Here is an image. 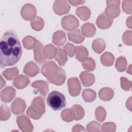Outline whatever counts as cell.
Here are the masks:
<instances>
[{"label": "cell", "instance_id": "obj_1", "mask_svg": "<svg viewBox=\"0 0 132 132\" xmlns=\"http://www.w3.org/2000/svg\"><path fill=\"white\" fill-rule=\"evenodd\" d=\"M21 43L15 32H5L0 42V64L2 68L12 66L18 62L22 56Z\"/></svg>", "mask_w": 132, "mask_h": 132}, {"label": "cell", "instance_id": "obj_2", "mask_svg": "<svg viewBox=\"0 0 132 132\" xmlns=\"http://www.w3.org/2000/svg\"><path fill=\"white\" fill-rule=\"evenodd\" d=\"M45 112V105L44 99L41 96H37L32 101L30 107L26 111V114L33 119L38 120Z\"/></svg>", "mask_w": 132, "mask_h": 132}, {"label": "cell", "instance_id": "obj_3", "mask_svg": "<svg viewBox=\"0 0 132 132\" xmlns=\"http://www.w3.org/2000/svg\"><path fill=\"white\" fill-rule=\"evenodd\" d=\"M46 103L54 110H60L66 105L64 95L57 91H53L50 93L46 98Z\"/></svg>", "mask_w": 132, "mask_h": 132}, {"label": "cell", "instance_id": "obj_4", "mask_svg": "<svg viewBox=\"0 0 132 132\" xmlns=\"http://www.w3.org/2000/svg\"><path fill=\"white\" fill-rule=\"evenodd\" d=\"M120 1H107V7L105 9V14L110 19L118 17L120 14L119 7Z\"/></svg>", "mask_w": 132, "mask_h": 132}, {"label": "cell", "instance_id": "obj_5", "mask_svg": "<svg viewBox=\"0 0 132 132\" xmlns=\"http://www.w3.org/2000/svg\"><path fill=\"white\" fill-rule=\"evenodd\" d=\"M61 26L66 30L73 31L79 26V21L73 15H68L62 19Z\"/></svg>", "mask_w": 132, "mask_h": 132}, {"label": "cell", "instance_id": "obj_6", "mask_svg": "<svg viewBox=\"0 0 132 132\" xmlns=\"http://www.w3.org/2000/svg\"><path fill=\"white\" fill-rule=\"evenodd\" d=\"M16 123L19 128L23 132H30L34 129L30 119L24 114L18 117L16 119Z\"/></svg>", "mask_w": 132, "mask_h": 132}, {"label": "cell", "instance_id": "obj_7", "mask_svg": "<svg viewBox=\"0 0 132 132\" xmlns=\"http://www.w3.org/2000/svg\"><path fill=\"white\" fill-rule=\"evenodd\" d=\"M58 68L59 67L55 62L48 61L43 65L41 68V73L44 76L49 78L54 76L57 73Z\"/></svg>", "mask_w": 132, "mask_h": 132}, {"label": "cell", "instance_id": "obj_8", "mask_svg": "<svg viewBox=\"0 0 132 132\" xmlns=\"http://www.w3.org/2000/svg\"><path fill=\"white\" fill-rule=\"evenodd\" d=\"M21 14L24 20L32 21L36 16V9L34 5L30 4H27L22 7Z\"/></svg>", "mask_w": 132, "mask_h": 132}, {"label": "cell", "instance_id": "obj_9", "mask_svg": "<svg viewBox=\"0 0 132 132\" xmlns=\"http://www.w3.org/2000/svg\"><path fill=\"white\" fill-rule=\"evenodd\" d=\"M68 86L69 92L71 95L76 96L81 91V86L78 79L77 77H72L68 79Z\"/></svg>", "mask_w": 132, "mask_h": 132}, {"label": "cell", "instance_id": "obj_10", "mask_svg": "<svg viewBox=\"0 0 132 132\" xmlns=\"http://www.w3.org/2000/svg\"><path fill=\"white\" fill-rule=\"evenodd\" d=\"M70 8V6L66 1H56L53 5V10L58 15H62L68 13Z\"/></svg>", "mask_w": 132, "mask_h": 132}, {"label": "cell", "instance_id": "obj_11", "mask_svg": "<svg viewBox=\"0 0 132 132\" xmlns=\"http://www.w3.org/2000/svg\"><path fill=\"white\" fill-rule=\"evenodd\" d=\"M65 78V71L61 67H59L57 73L54 76L47 78V79L52 84L60 86L64 83Z\"/></svg>", "mask_w": 132, "mask_h": 132}, {"label": "cell", "instance_id": "obj_12", "mask_svg": "<svg viewBox=\"0 0 132 132\" xmlns=\"http://www.w3.org/2000/svg\"><path fill=\"white\" fill-rule=\"evenodd\" d=\"M26 107L25 101L21 98H16L11 105V109L14 114H20L23 113Z\"/></svg>", "mask_w": 132, "mask_h": 132}, {"label": "cell", "instance_id": "obj_13", "mask_svg": "<svg viewBox=\"0 0 132 132\" xmlns=\"http://www.w3.org/2000/svg\"><path fill=\"white\" fill-rule=\"evenodd\" d=\"M15 96V90L11 86L6 87L1 92V101L4 103L10 102Z\"/></svg>", "mask_w": 132, "mask_h": 132}, {"label": "cell", "instance_id": "obj_14", "mask_svg": "<svg viewBox=\"0 0 132 132\" xmlns=\"http://www.w3.org/2000/svg\"><path fill=\"white\" fill-rule=\"evenodd\" d=\"M113 22L112 19L108 18L105 13H102L96 20V25L101 29H105L111 26Z\"/></svg>", "mask_w": 132, "mask_h": 132}, {"label": "cell", "instance_id": "obj_15", "mask_svg": "<svg viewBox=\"0 0 132 132\" xmlns=\"http://www.w3.org/2000/svg\"><path fill=\"white\" fill-rule=\"evenodd\" d=\"M43 44L38 41L37 44L34 49V58L35 61L39 64H41L46 61V58L44 57L43 53Z\"/></svg>", "mask_w": 132, "mask_h": 132}, {"label": "cell", "instance_id": "obj_16", "mask_svg": "<svg viewBox=\"0 0 132 132\" xmlns=\"http://www.w3.org/2000/svg\"><path fill=\"white\" fill-rule=\"evenodd\" d=\"M30 82L29 79L25 75H20L14 77L13 85L18 89H24L27 86Z\"/></svg>", "mask_w": 132, "mask_h": 132}, {"label": "cell", "instance_id": "obj_17", "mask_svg": "<svg viewBox=\"0 0 132 132\" xmlns=\"http://www.w3.org/2000/svg\"><path fill=\"white\" fill-rule=\"evenodd\" d=\"M79 77L84 87H89L93 84L95 81L94 75L86 71L82 72L79 75Z\"/></svg>", "mask_w": 132, "mask_h": 132}, {"label": "cell", "instance_id": "obj_18", "mask_svg": "<svg viewBox=\"0 0 132 132\" xmlns=\"http://www.w3.org/2000/svg\"><path fill=\"white\" fill-rule=\"evenodd\" d=\"M38 67L32 61H30L26 64L24 68L23 72L29 77H34L39 73Z\"/></svg>", "mask_w": 132, "mask_h": 132}, {"label": "cell", "instance_id": "obj_19", "mask_svg": "<svg viewBox=\"0 0 132 132\" xmlns=\"http://www.w3.org/2000/svg\"><path fill=\"white\" fill-rule=\"evenodd\" d=\"M31 86L43 96H45L48 91V85L43 80L35 81L31 84Z\"/></svg>", "mask_w": 132, "mask_h": 132}, {"label": "cell", "instance_id": "obj_20", "mask_svg": "<svg viewBox=\"0 0 132 132\" xmlns=\"http://www.w3.org/2000/svg\"><path fill=\"white\" fill-rule=\"evenodd\" d=\"M68 36L69 40L76 44L81 43L85 40V37L82 36L79 29L68 32Z\"/></svg>", "mask_w": 132, "mask_h": 132}, {"label": "cell", "instance_id": "obj_21", "mask_svg": "<svg viewBox=\"0 0 132 132\" xmlns=\"http://www.w3.org/2000/svg\"><path fill=\"white\" fill-rule=\"evenodd\" d=\"M81 34L86 37H93L96 32V28L93 24L87 23L84 24L81 27Z\"/></svg>", "mask_w": 132, "mask_h": 132}, {"label": "cell", "instance_id": "obj_22", "mask_svg": "<svg viewBox=\"0 0 132 132\" xmlns=\"http://www.w3.org/2000/svg\"><path fill=\"white\" fill-rule=\"evenodd\" d=\"M52 41L57 46L62 45L66 41L67 38L65 32L62 30L56 31L53 36Z\"/></svg>", "mask_w": 132, "mask_h": 132}, {"label": "cell", "instance_id": "obj_23", "mask_svg": "<svg viewBox=\"0 0 132 132\" xmlns=\"http://www.w3.org/2000/svg\"><path fill=\"white\" fill-rule=\"evenodd\" d=\"M75 58L80 62H83L88 58V51L87 49L82 45L76 46Z\"/></svg>", "mask_w": 132, "mask_h": 132}, {"label": "cell", "instance_id": "obj_24", "mask_svg": "<svg viewBox=\"0 0 132 132\" xmlns=\"http://www.w3.org/2000/svg\"><path fill=\"white\" fill-rule=\"evenodd\" d=\"M43 53L46 58L52 59L55 58L57 53V48L51 44H47L44 47Z\"/></svg>", "mask_w": 132, "mask_h": 132}, {"label": "cell", "instance_id": "obj_25", "mask_svg": "<svg viewBox=\"0 0 132 132\" xmlns=\"http://www.w3.org/2000/svg\"><path fill=\"white\" fill-rule=\"evenodd\" d=\"M114 92L109 88H103L98 92V96L101 100L108 101L110 100L113 96Z\"/></svg>", "mask_w": 132, "mask_h": 132}, {"label": "cell", "instance_id": "obj_26", "mask_svg": "<svg viewBox=\"0 0 132 132\" xmlns=\"http://www.w3.org/2000/svg\"><path fill=\"white\" fill-rule=\"evenodd\" d=\"M76 13L81 20L85 21L90 18L91 11L87 7L81 6L76 9Z\"/></svg>", "mask_w": 132, "mask_h": 132}, {"label": "cell", "instance_id": "obj_27", "mask_svg": "<svg viewBox=\"0 0 132 132\" xmlns=\"http://www.w3.org/2000/svg\"><path fill=\"white\" fill-rule=\"evenodd\" d=\"M106 44L104 40L101 38L96 39L93 40L92 47L93 50L96 53H101L105 48Z\"/></svg>", "mask_w": 132, "mask_h": 132}, {"label": "cell", "instance_id": "obj_28", "mask_svg": "<svg viewBox=\"0 0 132 132\" xmlns=\"http://www.w3.org/2000/svg\"><path fill=\"white\" fill-rule=\"evenodd\" d=\"M71 109L73 113L74 120L78 121L84 118L85 112L83 108L80 105L77 104L74 105Z\"/></svg>", "mask_w": 132, "mask_h": 132}, {"label": "cell", "instance_id": "obj_29", "mask_svg": "<svg viewBox=\"0 0 132 132\" xmlns=\"http://www.w3.org/2000/svg\"><path fill=\"white\" fill-rule=\"evenodd\" d=\"M55 58L60 66H63L68 61L67 54L63 49L58 48L57 53Z\"/></svg>", "mask_w": 132, "mask_h": 132}, {"label": "cell", "instance_id": "obj_30", "mask_svg": "<svg viewBox=\"0 0 132 132\" xmlns=\"http://www.w3.org/2000/svg\"><path fill=\"white\" fill-rule=\"evenodd\" d=\"M114 58L113 55L109 52H105L101 57V62L102 64L109 67L113 64Z\"/></svg>", "mask_w": 132, "mask_h": 132}, {"label": "cell", "instance_id": "obj_31", "mask_svg": "<svg viewBox=\"0 0 132 132\" xmlns=\"http://www.w3.org/2000/svg\"><path fill=\"white\" fill-rule=\"evenodd\" d=\"M38 40L31 36H27L23 39V44L27 50H31L35 48L37 44Z\"/></svg>", "mask_w": 132, "mask_h": 132}, {"label": "cell", "instance_id": "obj_32", "mask_svg": "<svg viewBox=\"0 0 132 132\" xmlns=\"http://www.w3.org/2000/svg\"><path fill=\"white\" fill-rule=\"evenodd\" d=\"M18 74V69L16 67L7 69L2 72V75L8 80H11L13 78H14V77H15Z\"/></svg>", "mask_w": 132, "mask_h": 132}, {"label": "cell", "instance_id": "obj_33", "mask_svg": "<svg viewBox=\"0 0 132 132\" xmlns=\"http://www.w3.org/2000/svg\"><path fill=\"white\" fill-rule=\"evenodd\" d=\"M82 96L85 102H92L96 98V93L92 89H86L83 91Z\"/></svg>", "mask_w": 132, "mask_h": 132}, {"label": "cell", "instance_id": "obj_34", "mask_svg": "<svg viewBox=\"0 0 132 132\" xmlns=\"http://www.w3.org/2000/svg\"><path fill=\"white\" fill-rule=\"evenodd\" d=\"M30 24L31 27L34 30L39 31L42 29L44 26V22L43 19L38 16H37L32 21H31Z\"/></svg>", "mask_w": 132, "mask_h": 132}, {"label": "cell", "instance_id": "obj_35", "mask_svg": "<svg viewBox=\"0 0 132 132\" xmlns=\"http://www.w3.org/2000/svg\"><path fill=\"white\" fill-rule=\"evenodd\" d=\"M126 65L127 61L124 57L121 56L117 59L115 64V67L118 71L123 72L125 70Z\"/></svg>", "mask_w": 132, "mask_h": 132}, {"label": "cell", "instance_id": "obj_36", "mask_svg": "<svg viewBox=\"0 0 132 132\" xmlns=\"http://www.w3.org/2000/svg\"><path fill=\"white\" fill-rule=\"evenodd\" d=\"M82 66L87 71H93L95 68V62L92 58L89 57L82 62Z\"/></svg>", "mask_w": 132, "mask_h": 132}, {"label": "cell", "instance_id": "obj_37", "mask_svg": "<svg viewBox=\"0 0 132 132\" xmlns=\"http://www.w3.org/2000/svg\"><path fill=\"white\" fill-rule=\"evenodd\" d=\"M10 117V111L7 105L3 104L1 107L0 120L1 121H6Z\"/></svg>", "mask_w": 132, "mask_h": 132}, {"label": "cell", "instance_id": "obj_38", "mask_svg": "<svg viewBox=\"0 0 132 132\" xmlns=\"http://www.w3.org/2000/svg\"><path fill=\"white\" fill-rule=\"evenodd\" d=\"M95 115L96 119L99 122H102L105 120L106 117V110L103 107H97L95 109Z\"/></svg>", "mask_w": 132, "mask_h": 132}, {"label": "cell", "instance_id": "obj_39", "mask_svg": "<svg viewBox=\"0 0 132 132\" xmlns=\"http://www.w3.org/2000/svg\"><path fill=\"white\" fill-rule=\"evenodd\" d=\"M61 117L62 119L65 122H71L74 120L72 111L71 109H65L63 110L61 113Z\"/></svg>", "mask_w": 132, "mask_h": 132}, {"label": "cell", "instance_id": "obj_40", "mask_svg": "<svg viewBox=\"0 0 132 132\" xmlns=\"http://www.w3.org/2000/svg\"><path fill=\"white\" fill-rule=\"evenodd\" d=\"M101 125L96 121H92L87 125V130L89 132L101 131Z\"/></svg>", "mask_w": 132, "mask_h": 132}, {"label": "cell", "instance_id": "obj_41", "mask_svg": "<svg viewBox=\"0 0 132 132\" xmlns=\"http://www.w3.org/2000/svg\"><path fill=\"white\" fill-rule=\"evenodd\" d=\"M63 50L65 51L67 55L70 57H73L75 54L76 47L72 44L68 43L64 46Z\"/></svg>", "mask_w": 132, "mask_h": 132}, {"label": "cell", "instance_id": "obj_42", "mask_svg": "<svg viewBox=\"0 0 132 132\" xmlns=\"http://www.w3.org/2000/svg\"><path fill=\"white\" fill-rule=\"evenodd\" d=\"M116 126L114 123L107 122L105 123L102 126V130L103 131H115Z\"/></svg>", "mask_w": 132, "mask_h": 132}, {"label": "cell", "instance_id": "obj_43", "mask_svg": "<svg viewBox=\"0 0 132 132\" xmlns=\"http://www.w3.org/2000/svg\"><path fill=\"white\" fill-rule=\"evenodd\" d=\"M121 86L122 89L125 91H129L131 87V82L128 80L126 78L122 77L120 78Z\"/></svg>", "mask_w": 132, "mask_h": 132}, {"label": "cell", "instance_id": "obj_44", "mask_svg": "<svg viewBox=\"0 0 132 132\" xmlns=\"http://www.w3.org/2000/svg\"><path fill=\"white\" fill-rule=\"evenodd\" d=\"M122 39L123 42L128 45H131V31H126L123 35Z\"/></svg>", "mask_w": 132, "mask_h": 132}, {"label": "cell", "instance_id": "obj_45", "mask_svg": "<svg viewBox=\"0 0 132 132\" xmlns=\"http://www.w3.org/2000/svg\"><path fill=\"white\" fill-rule=\"evenodd\" d=\"M131 1H124L122 2V8L123 11L128 14H131Z\"/></svg>", "mask_w": 132, "mask_h": 132}, {"label": "cell", "instance_id": "obj_46", "mask_svg": "<svg viewBox=\"0 0 132 132\" xmlns=\"http://www.w3.org/2000/svg\"><path fill=\"white\" fill-rule=\"evenodd\" d=\"M85 131L86 130L84 126H82L80 125H79V124H77V125H75L73 127V129H72L73 132H74V131Z\"/></svg>", "mask_w": 132, "mask_h": 132}, {"label": "cell", "instance_id": "obj_47", "mask_svg": "<svg viewBox=\"0 0 132 132\" xmlns=\"http://www.w3.org/2000/svg\"><path fill=\"white\" fill-rule=\"evenodd\" d=\"M68 2L73 6H76L80 4H82L85 2V1H69Z\"/></svg>", "mask_w": 132, "mask_h": 132}, {"label": "cell", "instance_id": "obj_48", "mask_svg": "<svg viewBox=\"0 0 132 132\" xmlns=\"http://www.w3.org/2000/svg\"><path fill=\"white\" fill-rule=\"evenodd\" d=\"M131 16H130L129 18H127V21H126V25H127V26L128 27L130 28H131Z\"/></svg>", "mask_w": 132, "mask_h": 132}, {"label": "cell", "instance_id": "obj_49", "mask_svg": "<svg viewBox=\"0 0 132 132\" xmlns=\"http://www.w3.org/2000/svg\"><path fill=\"white\" fill-rule=\"evenodd\" d=\"M131 97L129 98L128 100L126 102V107L128 109H129L130 110H131Z\"/></svg>", "mask_w": 132, "mask_h": 132}, {"label": "cell", "instance_id": "obj_50", "mask_svg": "<svg viewBox=\"0 0 132 132\" xmlns=\"http://www.w3.org/2000/svg\"><path fill=\"white\" fill-rule=\"evenodd\" d=\"M1 88L2 89L3 87H4V86H5L6 81L4 80H3L2 76L1 77Z\"/></svg>", "mask_w": 132, "mask_h": 132}, {"label": "cell", "instance_id": "obj_51", "mask_svg": "<svg viewBox=\"0 0 132 132\" xmlns=\"http://www.w3.org/2000/svg\"><path fill=\"white\" fill-rule=\"evenodd\" d=\"M130 71H131V65L130 64L129 66V68H128L127 70V72L129 73V74H131V72Z\"/></svg>", "mask_w": 132, "mask_h": 132}]
</instances>
